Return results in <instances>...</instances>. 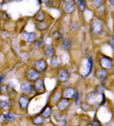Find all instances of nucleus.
<instances>
[{"mask_svg":"<svg viewBox=\"0 0 114 126\" xmlns=\"http://www.w3.org/2000/svg\"><path fill=\"white\" fill-rule=\"evenodd\" d=\"M3 117L5 119L7 120V121H12L15 119V116L12 113H6L3 115Z\"/></svg>","mask_w":114,"mask_h":126,"instance_id":"19","label":"nucleus"},{"mask_svg":"<svg viewBox=\"0 0 114 126\" xmlns=\"http://www.w3.org/2000/svg\"><path fill=\"white\" fill-rule=\"evenodd\" d=\"M109 1H110V3L112 5H114V0H109Z\"/></svg>","mask_w":114,"mask_h":126,"instance_id":"31","label":"nucleus"},{"mask_svg":"<svg viewBox=\"0 0 114 126\" xmlns=\"http://www.w3.org/2000/svg\"><path fill=\"white\" fill-rule=\"evenodd\" d=\"M9 105V103L6 101H2L0 102V107L2 108L7 107Z\"/></svg>","mask_w":114,"mask_h":126,"instance_id":"26","label":"nucleus"},{"mask_svg":"<svg viewBox=\"0 0 114 126\" xmlns=\"http://www.w3.org/2000/svg\"><path fill=\"white\" fill-rule=\"evenodd\" d=\"M103 3V1L102 0H95L94 1V6L96 8H98L101 6Z\"/></svg>","mask_w":114,"mask_h":126,"instance_id":"23","label":"nucleus"},{"mask_svg":"<svg viewBox=\"0 0 114 126\" xmlns=\"http://www.w3.org/2000/svg\"><path fill=\"white\" fill-rule=\"evenodd\" d=\"M21 90L23 93L28 94L31 93L32 90V86L29 82H25L21 84Z\"/></svg>","mask_w":114,"mask_h":126,"instance_id":"5","label":"nucleus"},{"mask_svg":"<svg viewBox=\"0 0 114 126\" xmlns=\"http://www.w3.org/2000/svg\"><path fill=\"white\" fill-rule=\"evenodd\" d=\"M33 88L36 92H41L45 90L44 81L42 79H37L33 84Z\"/></svg>","mask_w":114,"mask_h":126,"instance_id":"2","label":"nucleus"},{"mask_svg":"<svg viewBox=\"0 0 114 126\" xmlns=\"http://www.w3.org/2000/svg\"><path fill=\"white\" fill-rule=\"evenodd\" d=\"M4 80V75H1L0 76V84L3 81V80Z\"/></svg>","mask_w":114,"mask_h":126,"instance_id":"30","label":"nucleus"},{"mask_svg":"<svg viewBox=\"0 0 114 126\" xmlns=\"http://www.w3.org/2000/svg\"><path fill=\"white\" fill-rule=\"evenodd\" d=\"M36 67L38 69V70L43 71L46 70L47 67V63L45 60H39L37 61L35 64Z\"/></svg>","mask_w":114,"mask_h":126,"instance_id":"11","label":"nucleus"},{"mask_svg":"<svg viewBox=\"0 0 114 126\" xmlns=\"http://www.w3.org/2000/svg\"><path fill=\"white\" fill-rule=\"evenodd\" d=\"M45 54L46 56L48 57H52V56L54 54V48L53 47L52 45H48L46 46V48H45Z\"/></svg>","mask_w":114,"mask_h":126,"instance_id":"13","label":"nucleus"},{"mask_svg":"<svg viewBox=\"0 0 114 126\" xmlns=\"http://www.w3.org/2000/svg\"><path fill=\"white\" fill-rule=\"evenodd\" d=\"M103 27L101 23L98 21H95L91 25L92 32L95 34H99L102 32Z\"/></svg>","mask_w":114,"mask_h":126,"instance_id":"6","label":"nucleus"},{"mask_svg":"<svg viewBox=\"0 0 114 126\" xmlns=\"http://www.w3.org/2000/svg\"><path fill=\"white\" fill-rule=\"evenodd\" d=\"M86 126H92V125H88Z\"/></svg>","mask_w":114,"mask_h":126,"instance_id":"33","label":"nucleus"},{"mask_svg":"<svg viewBox=\"0 0 114 126\" xmlns=\"http://www.w3.org/2000/svg\"><path fill=\"white\" fill-rule=\"evenodd\" d=\"M36 18L37 20H38L39 21L42 22L44 21V19L45 18V14L42 11H40L38 14L36 15Z\"/></svg>","mask_w":114,"mask_h":126,"instance_id":"20","label":"nucleus"},{"mask_svg":"<svg viewBox=\"0 0 114 126\" xmlns=\"http://www.w3.org/2000/svg\"><path fill=\"white\" fill-rule=\"evenodd\" d=\"M100 66L105 69H110L111 68L113 63L111 59L107 57H103L100 61Z\"/></svg>","mask_w":114,"mask_h":126,"instance_id":"3","label":"nucleus"},{"mask_svg":"<svg viewBox=\"0 0 114 126\" xmlns=\"http://www.w3.org/2000/svg\"><path fill=\"white\" fill-rule=\"evenodd\" d=\"M70 47V41L68 38L64 39L62 42V47L64 50L68 51Z\"/></svg>","mask_w":114,"mask_h":126,"instance_id":"17","label":"nucleus"},{"mask_svg":"<svg viewBox=\"0 0 114 126\" xmlns=\"http://www.w3.org/2000/svg\"><path fill=\"white\" fill-rule=\"evenodd\" d=\"M19 104L22 109H26L28 104V99L25 96H22L19 99Z\"/></svg>","mask_w":114,"mask_h":126,"instance_id":"10","label":"nucleus"},{"mask_svg":"<svg viewBox=\"0 0 114 126\" xmlns=\"http://www.w3.org/2000/svg\"><path fill=\"white\" fill-rule=\"evenodd\" d=\"M40 73L39 72L34 69H30L27 72L26 76L27 78L30 81L36 80L38 78Z\"/></svg>","mask_w":114,"mask_h":126,"instance_id":"4","label":"nucleus"},{"mask_svg":"<svg viewBox=\"0 0 114 126\" xmlns=\"http://www.w3.org/2000/svg\"><path fill=\"white\" fill-rule=\"evenodd\" d=\"M87 67H88V73L87 75H88L90 73H91L92 67V60H91V59H89L88 60L87 62Z\"/></svg>","mask_w":114,"mask_h":126,"instance_id":"22","label":"nucleus"},{"mask_svg":"<svg viewBox=\"0 0 114 126\" xmlns=\"http://www.w3.org/2000/svg\"><path fill=\"white\" fill-rule=\"evenodd\" d=\"M44 117L41 116H37L34 118V119L33 120V122L35 125H40L44 123Z\"/></svg>","mask_w":114,"mask_h":126,"instance_id":"15","label":"nucleus"},{"mask_svg":"<svg viewBox=\"0 0 114 126\" xmlns=\"http://www.w3.org/2000/svg\"><path fill=\"white\" fill-rule=\"evenodd\" d=\"M5 1H7V2H10V1H12V0H5Z\"/></svg>","mask_w":114,"mask_h":126,"instance_id":"32","label":"nucleus"},{"mask_svg":"<svg viewBox=\"0 0 114 126\" xmlns=\"http://www.w3.org/2000/svg\"></svg>","mask_w":114,"mask_h":126,"instance_id":"35","label":"nucleus"},{"mask_svg":"<svg viewBox=\"0 0 114 126\" xmlns=\"http://www.w3.org/2000/svg\"><path fill=\"white\" fill-rule=\"evenodd\" d=\"M93 125L94 126H100L101 124H100V122L97 121V120H94L93 121Z\"/></svg>","mask_w":114,"mask_h":126,"instance_id":"29","label":"nucleus"},{"mask_svg":"<svg viewBox=\"0 0 114 126\" xmlns=\"http://www.w3.org/2000/svg\"><path fill=\"white\" fill-rule=\"evenodd\" d=\"M51 65L53 67H56L58 65V60L57 58V57L56 56H53L52 57L50 61Z\"/></svg>","mask_w":114,"mask_h":126,"instance_id":"18","label":"nucleus"},{"mask_svg":"<svg viewBox=\"0 0 114 126\" xmlns=\"http://www.w3.org/2000/svg\"><path fill=\"white\" fill-rule=\"evenodd\" d=\"M82 109L84 110V111H88V109H89L90 108V106L88 105L87 103H84L83 105H82Z\"/></svg>","mask_w":114,"mask_h":126,"instance_id":"27","label":"nucleus"},{"mask_svg":"<svg viewBox=\"0 0 114 126\" xmlns=\"http://www.w3.org/2000/svg\"><path fill=\"white\" fill-rule=\"evenodd\" d=\"M54 37L55 38H56V39L60 38V37H61V33L59 32H55V33L54 34Z\"/></svg>","mask_w":114,"mask_h":126,"instance_id":"28","label":"nucleus"},{"mask_svg":"<svg viewBox=\"0 0 114 126\" xmlns=\"http://www.w3.org/2000/svg\"><path fill=\"white\" fill-rule=\"evenodd\" d=\"M52 112V109L51 107H47L46 108H45L44 111H43L42 115V117H44L45 118H48L50 117L51 114Z\"/></svg>","mask_w":114,"mask_h":126,"instance_id":"16","label":"nucleus"},{"mask_svg":"<svg viewBox=\"0 0 114 126\" xmlns=\"http://www.w3.org/2000/svg\"><path fill=\"white\" fill-rule=\"evenodd\" d=\"M0 91H1V84H0Z\"/></svg>","mask_w":114,"mask_h":126,"instance_id":"34","label":"nucleus"},{"mask_svg":"<svg viewBox=\"0 0 114 126\" xmlns=\"http://www.w3.org/2000/svg\"><path fill=\"white\" fill-rule=\"evenodd\" d=\"M78 3H79L80 9L81 11H84V9H85V2H84V0H80Z\"/></svg>","mask_w":114,"mask_h":126,"instance_id":"24","label":"nucleus"},{"mask_svg":"<svg viewBox=\"0 0 114 126\" xmlns=\"http://www.w3.org/2000/svg\"><path fill=\"white\" fill-rule=\"evenodd\" d=\"M70 74L66 70H62L59 73L58 78L61 81H66L69 78Z\"/></svg>","mask_w":114,"mask_h":126,"instance_id":"8","label":"nucleus"},{"mask_svg":"<svg viewBox=\"0 0 114 126\" xmlns=\"http://www.w3.org/2000/svg\"><path fill=\"white\" fill-rule=\"evenodd\" d=\"M69 105V102L68 99H63L59 101L57 105V107L60 110H64L67 108Z\"/></svg>","mask_w":114,"mask_h":126,"instance_id":"12","label":"nucleus"},{"mask_svg":"<svg viewBox=\"0 0 114 126\" xmlns=\"http://www.w3.org/2000/svg\"><path fill=\"white\" fill-rule=\"evenodd\" d=\"M96 73V76L98 78L101 80V81H104L105 80L106 77V72L104 71L103 70H100L97 71Z\"/></svg>","mask_w":114,"mask_h":126,"instance_id":"14","label":"nucleus"},{"mask_svg":"<svg viewBox=\"0 0 114 126\" xmlns=\"http://www.w3.org/2000/svg\"><path fill=\"white\" fill-rule=\"evenodd\" d=\"M75 93V90L73 88H67L64 91V97L67 99L73 98Z\"/></svg>","mask_w":114,"mask_h":126,"instance_id":"7","label":"nucleus"},{"mask_svg":"<svg viewBox=\"0 0 114 126\" xmlns=\"http://www.w3.org/2000/svg\"><path fill=\"white\" fill-rule=\"evenodd\" d=\"M80 103V92H77L76 94V97L75 99V103L76 105H79Z\"/></svg>","mask_w":114,"mask_h":126,"instance_id":"25","label":"nucleus"},{"mask_svg":"<svg viewBox=\"0 0 114 126\" xmlns=\"http://www.w3.org/2000/svg\"><path fill=\"white\" fill-rule=\"evenodd\" d=\"M22 37L27 42H32L35 38V34L32 32H24L23 33Z\"/></svg>","mask_w":114,"mask_h":126,"instance_id":"9","label":"nucleus"},{"mask_svg":"<svg viewBox=\"0 0 114 126\" xmlns=\"http://www.w3.org/2000/svg\"><path fill=\"white\" fill-rule=\"evenodd\" d=\"M64 2V9L67 13H72L75 9V6L72 0H63Z\"/></svg>","mask_w":114,"mask_h":126,"instance_id":"1","label":"nucleus"},{"mask_svg":"<svg viewBox=\"0 0 114 126\" xmlns=\"http://www.w3.org/2000/svg\"><path fill=\"white\" fill-rule=\"evenodd\" d=\"M48 27V24L45 22L42 21L41 22H40L39 24L37 26V28L40 30H43V29H45L47 28Z\"/></svg>","mask_w":114,"mask_h":126,"instance_id":"21","label":"nucleus"}]
</instances>
